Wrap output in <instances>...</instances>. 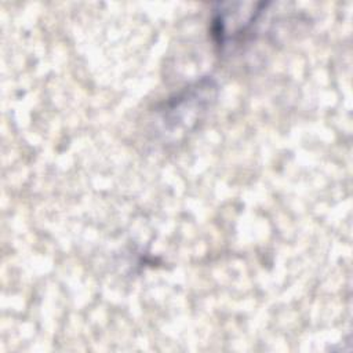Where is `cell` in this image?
I'll list each match as a JSON object with an SVG mask.
<instances>
[{"instance_id": "7a4b0ae2", "label": "cell", "mask_w": 353, "mask_h": 353, "mask_svg": "<svg viewBox=\"0 0 353 353\" xmlns=\"http://www.w3.org/2000/svg\"><path fill=\"white\" fill-rule=\"evenodd\" d=\"M265 3L219 4L212 18V36L221 48L236 46L250 34L265 8Z\"/></svg>"}, {"instance_id": "6da1fadb", "label": "cell", "mask_w": 353, "mask_h": 353, "mask_svg": "<svg viewBox=\"0 0 353 353\" xmlns=\"http://www.w3.org/2000/svg\"><path fill=\"white\" fill-rule=\"evenodd\" d=\"M216 95L218 85L211 77H203L186 85L157 109L161 132L175 137L192 131L215 103Z\"/></svg>"}]
</instances>
